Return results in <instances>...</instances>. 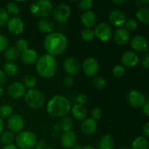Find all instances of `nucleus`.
Segmentation results:
<instances>
[{"instance_id": "nucleus-7", "label": "nucleus", "mask_w": 149, "mask_h": 149, "mask_svg": "<svg viewBox=\"0 0 149 149\" xmlns=\"http://www.w3.org/2000/svg\"><path fill=\"white\" fill-rule=\"evenodd\" d=\"M53 18L57 23H63L68 20L71 15V7L66 4H60L52 10Z\"/></svg>"}, {"instance_id": "nucleus-58", "label": "nucleus", "mask_w": 149, "mask_h": 149, "mask_svg": "<svg viewBox=\"0 0 149 149\" xmlns=\"http://www.w3.org/2000/svg\"><path fill=\"white\" fill-rule=\"evenodd\" d=\"M3 93H4V90H3L2 87H0V97H1V96H2Z\"/></svg>"}, {"instance_id": "nucleus-44", "label": "nucleus", "mask_w": 149, "mask_h": 149, "mask_svg": "<svg viewBox=\"0 0 149 149\" xmlns=\"http://www.w3.org/2000/svg\"><path fill=\"white\" fill-rule=\"evenodd\" d=\"M74 84V79L71 77H65V79L63 80V85L66 88H70Z\"/></svg>"}, {"instance_id": "nucleus-61", "label": "nucleus", "mask_w": 149, "mask_h": 149, "mask_svg": "<svg viewBox=\"0 0 149 149\" xmlns=\"http://www.w3.org/2000/svg\"><path fill=\"white\" fill-rule=\"evenodd\" d=\"M66 149H71V148H66Z\"/></svg>"}, {"instance_id": "nucleus-20", "label": "nucleus", "mask_w": 149, "mask_h": 149, "mask_svg": "<svg viewBox=\"0 0 149 149\" xmlns=\"http://www.w3.org/2000/svg\"><path fill=\"white\" fill-rule=\"evenodd\" d=\"M20 58L23 63L27 64V65H31L37 61V52L34 49H27L21 52Z\"/></svg>"}, {"instance_id": "nucleus-60", "label": "nucleus", "mask_w": 149, "mask_h": 149, "mask_svg": "<svg viewBox=\"0 0 149 149\" xmlns=\"http://www.w3.org/2000/svg\"><path fill=\"white\" fill-rule=\"evenodd\" d=\"M46 149H55V148H52V147H49V148H47Z\"/></svg>"}, {"instance_id": "nucleus-56", "label": "nucleus", "mask_w": 149, "mask_h": 149, "mask_svg": "<svg viewBox=\"0 0 149 149\" xmlns=\"http://www.w3.org/2000/svg\"><path fill=\"white\" fill-rule=\"evenodd\" d=\"M82 149H95V147H93V146H90V145H87L85 146L82 147Z\"/></svg>"}, {"instance_id": "nucleus-25", "label": "nucleus", "mask_w": 149, "mask_h": 149, "mask_svg": "<svg viewBox=\"0 0 149 149\" xmlns=\"http://www.w3.org/2000/svg\"><path fill=\"white\" fill-rule=\"evenodd\" d=\"M137 18L143 24H148L149 23V8L147 6H143L138 8L136 12Z\"/></svg>"}, {"instance_id": "nucleus-41", "label": "nucleus", "mask_w": 149, "mask_h": 149, "mask_svg": "<svg viewBox=\"0 0 149 149\" xmlns=\"http://www.w3.org/2000/svg\"><path fill=\"white\" fill-rule=\"evenodd\" d=\"M28 46H29V44H28L27 41L24 39H20L16 42L15 47L19 51L23 52V51L26 50V49H28Z\"/></svg>"}, {"instance_id": "nucleus-29", "label": "nucleus", "mask_w": 149, "mask_h": 149, "mask_svg": "<svg viewBox=\"0 0 149 149\" xmlns=\"http://www.w3.org/2000/svg\"><path fill=\"white\" fill-rule=\"evenodd\" d=\"M61 130L63 131V132H68V131L72 130L73 126H74V122L72 119L69 116H64L61 119V122L59 123Z\"/></svg>"}, {"instance_id": "nucleus-35", "label": "nucleus", "mask_w": 149, "mask_h": 149, "mask_svg": "<svg viewBox=\"0 0 149 149\" xmlns=\"http://www.w3.org/2000/svg\"><path fill=\"white\" fill-rule=\"evenodd\" d=\"M95 36L94 31L91 29H85L81 32V38L85 42H91Z\"/></svg>"}, {"instance_id": "nucleus-13", "label": "nucleus", "mask_w": 149, "mask_h": 149, "mask_svg": "<svg viewBox=\"0 0 149 149\" xmlns=\"http://www.w3.org/2000/svg\"><path fill=\"white\" fill-rule=\"evenodd\" d=\"M63 68L68 75H75L80 70L79 62L74 57H68L64 61Z\"/></svg>"}, {"instance_id": "nucleus-36", "label": "nucleus", "mask_w": 149, "mask_h": 149, "mask_svg": "<svg viewBox=\"0 0 149 149\" xmlns=\"http://www.w3.org/2000/svg\"><path fill=\"white\" fill-rule=\"evenodd\" d=\"M6 11L7 12L8 14L13 15H17L19 14L20 9H19V7L17 3L10 2L7 4Z\"/></svg>"}, {"instance_id": "nucleus-39", "label": "nucleus", "mask_w": 149, "mask_h": 149, "mask_svg": "<svg viewBox=\"0 0 149 149\" xmlns=\"http://www.w3.org/2000/svg\"><path fill=\"white\" fill-rule=\"evenodd\" d=\"M125 26L126 28L125 29L128 31H134L138 28V22L133 18H129L127 20L126 23H125Z\"/></svg>"}, {"instance_id": "nucleus-30", "label": "nucleus", "mask_w": 149, "mask_h": 149, "mask_svg": "<svg viewBox=\"0 0 149 149\" xmlns=\"http://www.w3.org/2000/svg\"><path fill=\"white\" fill-rule=\"evenodd\" d=\"M18 72V68L17 65L13 62H7L4 65V73L5 75L13 77L17 75Z\"/></svg>"}, {"instance_id": "nucleus-8", "label": "nucleus", "mask_w": 149, "mask_h": 149, "mask_svg": "<svg viewBox=\"0 0 149 149\" xmlns=\"http://www.w3.org/2000/svg\"><path fill=\"white\" fill-rule=\"evenodd\" d=\"M148 101L145 95L137 90H132L127 95V102L133 108H141Z\"/></svg>"}, {"instance_id": "nucleus-57", "label": "nucleus", "mask_w": 149, "mask_h": 149, "mask_svg": "<svg viewBox=\"0 0 149 149\" xmlns=\"http://www.w3.org/2000/svg\"><path fill=\"white\" fill-rule=\"evenodd\" d=\"M73 148L74 149H82V146H81V145H79V144H76Z\"/></svg>"}, {"instance_id": "nucleus-5", "label": "nucleus", "mask_w": 149, "mask_h": 149, "mask_svg": "<svg viewBox=\"0 0 149 149\" xmlns=\"http://www.w3.org/2000/svg\"><path fill=\"white\" fill-rule=\"evenodd\" d=\"M24 100L28 106L33 109H38L42 108L45 104V97L39 90L31 89L25 93Z\"/></svg>"}, {"instance_id": "nucleus-50", "label": "nucleus", "mask_w": 149, "mask_h": 149, "mask_svg": "<svg viewBox=\"0 0 149 149\" xmlns=\"http://www.w3.org/2000/svg\"><path fill=\"white\" fill-rule=\"evenodd\" d=\"M143 107V111L144 114L146 116H149V102L147 101Z\"/></svg>"}, {"instance_id": "nucleus-38", "label": "nucleus", "mask_w": 149, "mask_h": 149, "mask_svg": "<svg viewBox=\"0 0 149 149\" xmlns=\"http://www.w3.org/2000/svg\"><path fill=\"white\" fill-rule=\"evenodd\" d=\"M9 20V14L5 9L0 7V26H4L7 25Z\"/></svg>"}, {"instance_id": "nucleus-12", "label": "nucleus", "mask_w": 149, "mask_h": 149, "mask_svg": "<svg viewBox=\"0 0 149 149\" xmlns=\"http://www.w3.org/2000/svg\"><path fill=\"white\" fill-rule=\"evenodd\" d=\"M7 27L10 33L15 35H18L23 31L24 23L20 17H14L9 19L7 23Z\"/></svg>"}, {"instance_id": "nucleus-9", "label": "nucleus", "mask_w": 149, "mask_h": 149, "mask_svg": "<svg viewBox=\"0 0 149 149\" xmlns=\"http://www.w3.org/2000/svg\"><path fill=\"white\" fill-rule=\"evenodd\" d=\"M93 31L95 33V36H97V39L104 42L110 40L113 36L112 29L109 24L106 23H98L95 27Z\"/></svg>"}, {"instance_id": "nucleus-47", "label": "nucleus", "mask_w": 149, "mask_h": 149, "mask_svg": "<svg viewBox=\"0 0 149 149\" xmlns=\"http://www.w3.org/2000/svg\"><path fill=\"white\" fill-rule=\"evenodd\" d=\"M6 79H7V76L5 75L4 71L0 70V87L5 84Z\"/></svg>"}, {"instance_id": "nucleus-10", "label": "nucleus", "mask_w": 149, "mask_h": 149, "mask_svg": "<svg viewBox=\"0 0 149 149\" xmlns=\"http://www.w3.org/2000/svg\"><path fill=\"white\" fill-rule=\"evenodd\" d=\"M82 69L86 76L90 77H94L99 71L98 61L93 57L87 58L83 62Z\"/></svg>"}, {"instance_id": "nucleus-22", "label": "nucleus", "mask_w": 149, "mask_h": 149, "mask_svg": "<svg viewBox=\"0 0 149 149\" xmlns=\"http://www.w3.org/2000/svg\"><path fill=\"white\" fill-rule=\"evenodd\" d=\"M81 22L87 29H90L95 26L96 23V15L94 12L91 10L84 12L81 17Z\"/></svg>"}, {"instance_id": "nucleus-2", "label": "nucleus", "mask_w": 149, "mask_h": 149, "mask_svg": "<svg viewBox=\"0 0 149 149\" xmlns=\"http://www.w3.org/2000/svg\"><path fill=\"white\" fill-rule=\"evenodd\" d=\"M70 111L71 103L65 96H54L47 105V111L52 117H64L69 113Z\"/></svg>"}, {"instance_id": "nucleus-40", "label": "nucleus", "mask_w": 149, "mask_h": 149, "mask_svg": "<svg viewBox=\"0 0 149 149\" xmlns=\"http://www.w3.org/2000/svg\"><path fill=\"white\" fill-rule=\"evenodd\" d=\"M112 72H113V74L115 77L119 78V77H122L125 75V67L122 66V65H116L113 68Z\"/></svg>"}, {"instance_id": "nucleus-51", "label": "nucleus", "mask_w": 149, "mask_h": 149, "mask_svg": "<svg viewBox=\"0 0 149 149\" xmlns=\"http://www.w3.org/2000/svg\"><path fill=\"white\" fill-rule=\"evenodd\" d=\"M3 149H17V146H15V144H7V145H5L4 146Z\"/></svg>"}, {"instance_id": "nucleus-33", "label": "nucleus", "mask_w": 149, "mask_h": 149, "mask_svg": "<svg viewBox=\"0 0 149 149\" xmlns=\"http://www.w3.org/2000/svg\"><path fill=\"white\" fill-rule=\"evenodd\" d=\"M36 84V78L32 74H27L23 78V85L26 88L33 89Z\"/></svg>"}, {"instance_id": "nucleus-42", "label": "nucleus", "mask_w": 149, "mask_h": 149, "mask_svg": "<svg viewBox=\"0 0 149 149\" xmlns=\"http://www.w3.org/2000/svg\"><path fill=\"white\" fill-rule=\"evenodd\" d=\"M9 42L7 38L4 35L0 34V52H4L7 49Z\"/></svg>"}, {"instance_id": "nucleus-4", "label": "nucleus", "mask_w": 149, "mask_h": 149, "mask_svg": "<svg viewBox=\"0 0 149 149\" xmlns=\"http://www.w3.org/2000/svg\"><path fill=\"white\" fill-rule=\"evenodd\" d=\"M53 10V5L49 0H39L31 5V14L40 18H46L51 15Z\"/></svg>"}, {"instance_id": "nucleus-43", "label": "nucleus", "mask_w": 149, "mask_h": 149, "mask_svg": "<svg viewBox=\"0 0 149 149\" xmlns=\"http://www.w3.org/2000/svg\"><path fill=\"white\" fill-rule=\"evenodd\" d=\"M92 119H94L95 121L98 120L102 116V110L100 108H95L93 109L91 112Z\"/></svg>"}, {"instance_id": "nucleus-31", "label": "nucleus", "mask_w": 149, "mask_h": 149, "mask_svg": "<svg viewBox=\"0 0 149 149\" xmlns=\"http://www.w3.org/2000/svg\"><path fill=\"white\" fill-rule=\"evenodd\" d=\"M13 112V109L10 105H3L0 107V119H5L10 118Z\"/></svg>"}, {"instance_id": "nucleus-37", "label": "nucleus", "mask_w": 149, "mask_h": 149, "mask_svg": "<svg viewBox=\"0 0 149 149\" xmlns=\"http://www.w3.org/2000/svg\"><path fill=\"white\" fill-rule=\"evenodd\" d=\"M93 1L92 0H81L79 3V8L81 10V11H88L90 9L93 7Z\"/></svg>"}, {"instance_id": "nucleus-24", "label": "nucleus", "mask_w": 149, "mask_h": 149, "mask_svg": "<svg viewBox=\"0 0 149 149\" xmlns=\"http://www.w3.org/2000/svg\"><path fill=\"white\" fill-rule=\"evenodd\" d=\"M71 113L74 119L79 121H84L87 115V109L82 105L77 104L71 109Z\"/></svg>"}, {"instance_id": "nucleus-16", "label": "nucleus", "mask_w": 149, "mask_h": 149, "mask_svg": "<svg viewBox=\"0 0 149 149\" xmlns=\"http://www.w3.org/2000/svg\"><path fill=\"white\" fill-rule=\"evenodd\" d=\"M121 62L124 66L134 67L139 62V56L132 51H126L121 57Z\"/></svg>"}, {"instance_id": "nucleus-52", "label": "nucleus", "mask_w": 149, "mask_h": 149, "mask_svg": "<svg viewBox=\"0 0 149 149\" xmlns=\"http://www.w3.org/2000/svg\"><path fill=\"white\" fill-rule=\"evenodd\" d=\"M125 2H126L125 0H116V1H112V3H113L114 4H119V5L125 4Z\"/></svg>"}, {"instance_id": "nucleus-28", "label": "nucleus", "mask_w": 149, "mask_h": 149, "mask_svg": "<svg viewBox=\"0 0 149 149\" xmlns=\"http://www.w3.org/2000/svg\"><path fill=\"white\" fill-rule=\"evenodd\" d=\"M132 149H148V140L143 136L135 138L132 143Z\"/></svg>"}, {"instance_id": "nucleus-21", "label": "nucleus", "mask_w": 149, "mask_h": 149, "mask_svg": "<svg viewBox=\"0 0 149 149\" xmlns=\"http://www.w3.org/2000/svg\"><path fill=\"white\" fill-rule=\"evenodd\" d=\"M97 127V125L96 121L92 118L85 119L81 124V132L86 135H90L94 133Z\"/></svg>"}, {"instance_id": "nucleus-59", "label": "nucleus", "mask_w": 149, "mask_h": 149, "mask_svg": "<svg viewBox=\"0 0 149 149\" xmlns=\"http://www.w3.org/2000/svg\"><path fill=\"white\" fill-rule=\"evenodd\" d=\"M119 149H130V148H128L127 146H122Z\"/></svg>"}, {"instance_id": "nucleus-17", "label": "nucleus", "mask_w": 149, "mask_h": 149, "mask_svg": "<svg viewBox=\"0 0 149 149\" xmlns=\"http://www.w3.org/2000/svg\"><path fill=\"white\" fill-rule=\"evenodd\" d=\"M77 137L74 131L63 132L61 137V143L66 148H73L77 144Z\"/></svg>"}, {"instance_id": "nucleus-15", "label": "nucleus", "mask_w": 149, "mask_h": 149, "mask_svg": "<svg viewBox=\"0 0 149 149\" xmlns=\"http://www.w3.org/2000/svg\"><path fill=\"white\" fill-rule=\"evenodd\" d=\"M131 47L137 52H147L148 42L146 39L141 35H136L130 40Z\"/></svg>"}, {"instance_id": "nucleus-48", "label": "nucleus", "mask_w": 149, "mask_h": 149, "mask_svg": "<svg viewBox=\"0 0 149 149\" xmlns=\"http://www.w3.org/2000/svg\"><path fill=\"white\" fill-rule=\"evenodd\" d=\"M143 132L144 135H146V138L149 137V122H147L144 125V126L143 127Z\"/></svg>"}, {"instance_id": "nucleus-49", "label": "nucleus", "mask_w": 149, "mask_h": 149, "mask_svg": "<svg viewBox=\"0 0 149 149\" xmlns=\"http://www.w3.org/2000/svg\"><path fill=\"white\" fill-rule=\"evenodd\" d=\"M142 65L143 66L145 67L146 68H148L149 67V56L148 54H147V55L144 57L143 59Z\"/></svg>"}, {"instance_id": "nucleus-45", "label": "nucleus", "mask_w": 149, "mask_h": 149, "mask_svg": "<svg viewBox=\"0 0 149 149\" xmlns=\"http://www.w3.org/2000/svg\"><path fill=\"white\" fill-rule=\"evenodd\" d=\"M77 102L79 105H84L87 103V97L84 94H81L79 95L77 97Z\"/></svg>"}, {"instance_id": "nucleus-23", "label": "nucleus", "mask_w": 149, "mask_h": 149, "mask_svg": "<svg viewBox=\"0 0 149 149\" xmlns=\"http://www.w3.org/2000/svg\"><path fill=\"white\" fill-rule=\"evenodd\" d=\"M38 28L42 32L45 33H50L55 29V23L48 18H42L39 20Z\"/></svg>"}, {"instance_id": "nucleus-11", "label": "nucleus", "mask_w": 149, "mask_h": 149, "mask_svg": "<svg viewBox=\"0 0 149 149\" xmlns=\"http://www.w3.org/2000/svg\"><path fill=\"white\" fill-rule=\"evenodd\" d=\"M25 122L21 116L18 114L12 115L8 119L7 126L13 133H19L22 132L24 127Z\"/></svg>"}, {"instance_id": "nucleus-6", "label": "nucleus", "mask_w": 149, "mask_h": 149, "mask_svg": "<svg viewBox=\"0 0 149 149\" xmlns=\"http://www.w3.org/2000/svg\"><path fill=\"white\" fill-rule=\"evenodd\" d=\"M15 141L17 147L21 149H31L35 146L37 138L31 131H22L17 135Z\"/></svg>"}, {"instance_id": "nucleus-46", "label": "nucleus", "mask_w": 149, "mask_h": 149, "mask_svg": "<svg viewBox=\"0 0 149 149\" xmlns=\"http://www.w3.org/2000/svg\"><path fill=\"white\" fill-rule=\"evenodd\" d=\"M35 148L36 149H46L47 148V143L43 140L37 141L35 144Z\"/></svg>"}, {"instance_id": "nucleus-53", "label": "nucleus", "mask_w": 149, "mask_h": 149, "mask_svg": "<svg viewBox=\"0 0 149 149\" xmlns=\"http://www.w3.org/2000/svg\"><path fill=\"white\" fill-rule=\"evenodd\" d=\"M3 130H4V124H3V120L0 119V135L3 132Z\"/></svg>"}, {"instance_id": "nucleus-32", "label": "nucleus", "mask_w": 149, "mask_h": 149, "mask_svg": "<svg viewBox=\"0 0 149 149\" xmlns=\"http://www.w3.org/2000/svg\"><path fill=\"white\" fill-rule=\"evenodd\" d=\"M15 139V137L13 132L10 131H6L1 133L0 135V141L2 143L7 145V144H11Z\"/></svg>"}, {"instance_id": "nucleus-1", "label": "nucleus", "mask_w": 149, "mask_h": 149, "mask_svg": "<svg viewBox=\"0 0 149 149\" xmlns=\"http://www.w3.org/2000/svg\"><path fill=\"white\" fill-rule=\"evenodd\" d=\"M68 39L61 32H52L45 37L44 47L47 54L52 56L60 55L66 49Z\"/></svg>"}, {"instance_id": "nucleus-55", "label": "nucleus", "mask_w": 149, "mask_h": 149, "mask_svg": "<svg viewBox=\"0 0 149 149\" xmlns=\"http://www.w3.org/2000/svg\"><path fill=\"white\" fill-rule=\"evenodd\" d=\"M138 3V4H143V5L144 4H146V5H147V4H149V1L148 0H145V1H138V2H137ZM145 6V5H144Z\"/></svg>"}, {"instance_id": "nucleus-14", "label": "nucleus", "mask_w": 149, "mask_h": 149, "mask_svg": "<svg viewBox=\"0 0 149 149\" xmlns=\"http://www.w3.org/2000/svg\"><path fill=\"white\" fill-rule=\"evenodd\" d=\"M113 40L118 45H126L130 41V33L125 28L116 29L113 34Z\"/></svg>"}, {"instance_id": "nucleus-54", "label": "nucleus", "mask_w": 149, "mask_h": 149, "mask_svg": "<svg viewBox=\"0 0 149 149\" xmlns=\"http://www.w3.org/2000/svg\"><path fill=\"white\" fill-rule=\"evenodd\" d=\"M54 130H55V132H56V133H58V132H59L61 131L59 124H57V125H54Z\"/></svg>"}, {"instance_id": "nucleus-18", "label": "nucleus", "mask_w": 149, "mask_h": 149, "mask_svg": "<svg viewBox=\"0 0 149 149\" xmlns=\"http://www.w3.org/2000/svg\"><path fill=\"white\" fill-rule=\"evenodd\" d=\"M111 23L116 27H120L125 24L127 21L126 15L119 10H114L109 14Z\"/></svg>"}, {"instance_id": "nucleus-26", "label": "nucleus", "mask_w": 149, "mask_h": 149, "mask_svg": "<svg viewBox=\"0 0 149 149\" xmlns=\"http://www.w3.org/2000/svg\"><path fill=\"white\" fill-rule=\"evenodd\" d=\"M114 147V140L110 135H105L100 138L98 144L99 149H113Z\"/></svg>"}, {"instance_id": "nucleus-19", "label": "nucleus", "mask_w": 149, "mask_h": 149, "mask_svg": "<svg viewBox=\"0 0 149 149\" xmlns=\"http://www.w3.org/2000/svg\"><path fill=\"white\" fill-rule=\"evenodd\" d=\"M9 95L14 99H19L21 97H23L25 95L26 92V87H24L22 83L20 82H14L10 85L8 87Z\"/></svg>"}, {"instance_id": "nucleus-27", "label": "nucleus", "mask_w": 149, "mask_h": 149, "mask_svg": "<svg viewBox=\"0 0 149 149\" xmlns=\"http://www.w3.org/2000/svg\"><path fill=\"white\" fill-rule=\"evenodd\" d=\"M20 56V51L15 47H10L4 52V58L9 62L15 61Z\"/></svg>"}, {"instance_id": "nucleus-3", "label": "nucleus", "mask_w": 149, "mask_h": 149, "mask_svg": "<svg viewBox=\"0 0 149 149\" xmlns=\"http://www.w3.org/2000/svg\"><path fill=\"white\" fill-rule=\"evenodd\" d=\"M58 68V62L55 57L45 54L38 58L36 64V72L42 78L48 79L55 74Z\"/></svg>"}, {"instance_id": "nucleus-34", "label": "nucleus", "mask_w": 149, "mask_h": 149, "mask_svg": "<svg viewBox=\"0 0 149 149\" xmlns=\"http://www.w3.org/2000/svg\"><path fill=\"white\" fill-rule=\"evenodd\" d=\"M93 85L97 90H102L106 85V81L101 77H95L93 79Z\"/></svg>"}]
</instances>
